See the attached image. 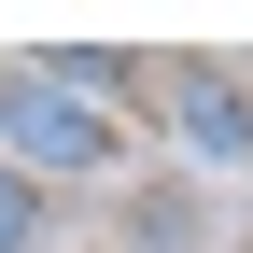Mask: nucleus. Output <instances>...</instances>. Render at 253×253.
<instances>
[{
  "label": "nucleus",
  "mask_w": 253,
  "mask_h": 253,
  "mask_svg": "<svg viewBox=\"0 0 253 253\" xmlns=\"http://www.w3.org/2000/svg\"><path fill=\"white\" fill-rule=\"evenodd\" d=\"M0 169L14 183H113L126 169V113L99 99H71V84H42V71H0Z\"/></svg>",
  "instance_id": "f257e3e1"
},
{
  "label": "nucleus",
  "mask_w": 253,
  "mask_h": 253,
  "mask_svg": "<svg viewBox=\"0 0 253 253\" xmlns=\"http://www.w3.org/2000/svg\"><path fill=\"white\" fill-rule=\"evenodd\" d=\"M155 99H169V141L197 155V169H239V183H253V84H239V71L183 56V71L155 84Z\"/></svg>",
  "instance_id": "f03ea898"
},
{
  "label": "nucleus",
  "mask_w": 253,
  "mask_h": 253,
  "mask_svg": "<svg viewBox=\"0 0 253 253\" xmlns=\"http://www.w3.org/2000/svg\"><path fill=\"white\" fill-rule=\"evenodd\" d=\"M197 239H211L197 183H141V197H126V253H197Z\"/></svg>",
  "instance_id": "7ed1b4c3"
},
{
  "label": "nucleus",
  "mask_w": 253,
  "mask_h": 253,
  "mask_svg": "<svg viewBox=\"0 0 253 253\" xmlns=\"http://www.w3.org/2000/svg\"><path fill=\"white\" fill-rule=\"evenodd\" d=\"M0 253H56V197L0 169Z\"/></svg>",
  "instance_id": "20e7f679"
}]
</instances>
